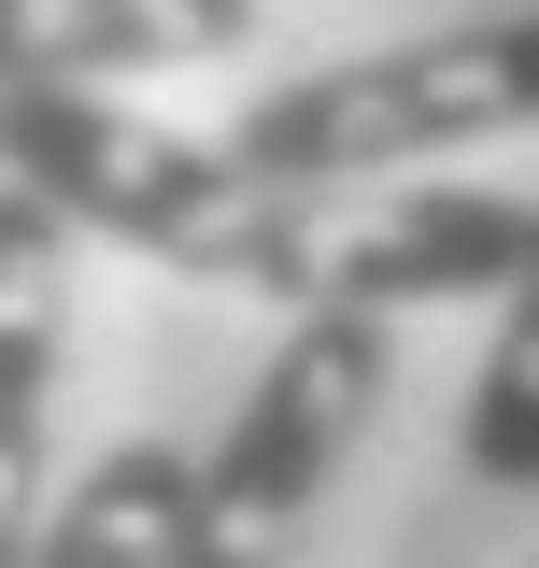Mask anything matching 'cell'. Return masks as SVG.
<instances>
[{"mask_svg":"<svg viewBox=\"0 0 539 568\" xmlns=\"http://www.w3.org/2000/svg\"><path fill=\"white\" fill-rule=\"evenodd\" d=\"M58 355H71V213L0 185V568L58 484Z\"/></svg>","mask_w":539,"mask_h":568,"instance_id":"3","label":"cell"},{"mask_svg":"<svg viewBox=\"0 0 539 568\" xmlns=\"http://www.w3.org/2000/svg\"><path fill=\"white\" fill-rule=\"evenodd\" d=\"M384 398H398V313L384 298H298L284 342H270V369H256V398L185 469L171 568H284L298 526H313V497L340 484V455L369 440Z\"/></svg>","mask_w":539,"mask_h":568,"instance_id":"2","label":"cell"},{"mask_svg":"<svg viewBox=\"0 0 539 568\" xmlns=\"http://www.w3.org/2000/svg\"><path fill=\"white\" fill-rule=\"evenodd\" d=\"M469 484L539 497V213H526V256L497 284V342H482V384H469Z\"/></svg>","mask_w":539,"mask_h":568,"instance_id":"6","label":"cell"},{"mask_svg":"<svg viewBox=\"0 0 539 568\" xmlns=\"http://www.w3.org/2000/svg\"><path fill=\"white\" fill-rule=\"evenodd\" d=\"M185 469H200L185 440H114L85 484H43L14 568H171V540H185Z\"/></svg>","mask_w":539,"mask_h":568,"instance_id":"5","label":"cell"},{"mask_svg":"<svg viewBox=\"0 0 539 568\" xmlns=\"http://www.w3.org/2000/svg\"><path fill=\"white\" fill-rule=\"evenodd\" d=\"M227 142L270 185H398V171H440L482 142H539V14H469L426 43L327 58L270 100H242Z\"/></svg>","mask_w":539,"mask_h":568,"instance_id":"1","label":"cell"},{"mask_svg":"<svg viewBox=\"0 0 539 568\" xmlns=\"http://www.w3.org/2000/svg\"><path fill=\"white\" fill-rule=\"evenodd\" d=\"M256 0H0V85H142L227 58Z\"/></svg>","mask_w":539,"mask_h":568,"instance_id":"4","label":"cell"}]
</instances>
